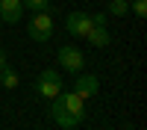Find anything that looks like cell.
Segmentation results:
<instances>
[{"mask_svg": "<svg viewBox=\"0 0 147 130\" xmlns=\"http://www.w3.org/2000/svg\"><path fill=\"white\" fill-rule=\"evenodd\" d=\"M50 115H53V121L62 130H74L77 124H82V118H85V98H80L74 89L71 92L62 89L50 101Z\"/></svg>", "mask_w": 147, "mask_h": 130, "instance_id": "obj_1", "label": "cell"}, {"mask_svg": "<svg viewBox=\"0 0 147 130\" xmlns=\"http://www.w3.org/2000/svg\"><path fill=\"white\" fill-rule=\"evenodd\" d=\"M53 27H56V21L50 12H32V18L27 24V35L32 42H50V35H53Z\"/></svg>", "mask_w": 147, "mask_h": 130, "instance_id": "obj_2", "label": "cell"}, {"mask_svg": "<svg viewBox=\"0 0 147 130\" xmlns=\"http://www.w3.org/2000/svg\"><path fill=\"white\" fill-rule=\"evenodd\" d=\"M62 92V77H59L56 68H44L38 77H35V95L44 101H53L56 95Z\"/></svg>", "mask_w": 147, "mask_h": 130, "instance_id": "obj_3", "label": "cell"}, {"mask_svg": "<svg viewBox=\"0 0 147 130\" xmlns=\"http://www.w3.org/2000/svg\"><path fill=\"white\" fill-rule=\"evenodd\" d=\"M56 56H59V65H62V71H68V74H80V71L85 68V53L80 50L77 44H62Z\"/></svg>", "mask_w": 147, "mask_h": 130, "instance_id": "obj_4", "label": "cell"}, {"mask_svg": "<svg viewBox=\"0 0 147 130\" xmlns=\"http://www.w3.org/2000/svg\"><path fill=\"white\" fill-rule=\"evenodd\" d=\"M91 27H94V18L88 15V12H71V15L65 18V30L74 35V39H85V35L91 33Z\"/></svg>", "mask_w": 147, "mask_h": 130, "instance_id": "obj_5", "label": "cell"}, {"mask_svg": "<svg viewBox=\"0 0 147 130\" xmlns=\"http://www.w3.org/2000/svg\"><path fill=\"white\" fill-rule=\"evenodd\" d=\"M74 92L88 101V98H94V95L100 92V80H97L94 74H82V71H80V74L74 77Z\"/></svg>", "mask_w": 147, "mask_h": 130, "instance_id": "obj_6", "label": "cell"}, {"mask_svg": "<svg viewBox=\"0 0 147 130\" xmlns=\"http://www.w3.org/2000/svg\"><path fill=\"white\" fill-rule=\"evenodd\" d=\"M24 15V3L21 0H0V21L3 24H18Z\"/></svg>", "mask_w": 147, "mask_h": 130, "instance_id": "obj_7", "label": "cell"}, {"mask_svg": "<svg viewBox=\"0 0 147 130\" xmlns=\"http://www.w3.org/2000/svg\"><path fill=\"white\" fill-rule=\"evenodd\" d=\"M85 42H88L91 47H106L109 42H112V33L106 30V24L103 27H91V33L85 35Z\"/></svg>", "mask_w": 147, "mask_h": 130, "instance_id": "obj_8", "label": "cell"}, {"mask_svg": "<svg viewBox=\"0 0 147 130\" xmlns=\"http://www.w3.org/2000/svg\"><path fill=\"white\" fill-rule=\"evenodd\" d=\"M18 83H21V77H18L15 68H9V65L0 68V86L3 89H18Z\"/></svg>", "mask_w": 147, "mask_h": 130, "instance_id": "obj_9", "label": "cell"}, {"mask_svg": "<svg viewBox=\"0 0 147 130\" xmlns=\"http://www.w3.org/2000/svg\"><path fill=\"white\" fill-rule=\"evenodd\" d=\"M106 12H109V15H115V18H124L127 12H129V0H109V3H106Z\"/></svg>", "mask_w": 147, "mask_h": 130, "instance_id": "obj_10", "label": "cell"}, {"mask_svg": "<svg viewBox=\"0 0 147 130\" xmlns=\"http://www.w3.org/2000/svg\"><path fill=\"white\" fill-rule=\"evenodd\" d=\"M24 9H30V12H47L50 9V0H21Z\"/></svg>", "mask_w": 147, "mask_h": 130, "instance_id": "obj_11", "label": "cell"}, {"mask_svg": "<svg viewBox=\"0 0 147 130\" xmlns=\"http://www.w3.org/2000/svg\"><path fill=\"white\" fill-rule=\"evenodd\" d=\"M129 9H132V15L144 18L147 15V0H129Z\"/></svg>", "mask_w": 147, "mask_h": 130, "instance_id": "obj_12", "label": "cell"}, {"mask_svg": "<svg viewBox=\"0 0 147 130\" xmlns=\"http://www.w3.org/2000/svg\"><path fill=\"white\" fill-rule=\"evenodd\" d=\"M3 65H6V50L0 47V68H3Z\"/></svg>", "mask_w": 147, "mask_h": 130, "instance_id": "obj_13", "label": "cell"}, {"mask_svg": "<svg viewBox=\"0 0 147 130\" xmlns=\"http://www.w3.org/2000/svg\"><path fill=\"white\" fill-rule=\"evenodd\" d=\"M121 130H136V127H132V124H124V127H121Z\"/></svg>", "mask_w": 147, "mask_h": 130, "instance_id": "obj_14", "label": "cell"}]
</instances>
